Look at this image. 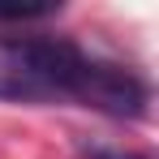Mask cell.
Masks as SVG:
<instances>
[{"mask_svg":"<svg viewBox=\"0 0 159 159\" xmlns=\"http://www.w3.org/2000/svg\"><path fill=\"white\" fill-rule=\"evenodd\" d=\"M0 99L78 103L116 120H142L151 107V86L133 69L103 60L69 39L0 34Z\"/></svg>","mask_w":159,"mask_h":159,"instance_id":"1","label":"cell"},{"mask_svg":"<svg viewBox=\"0 0 159 159\" xmlns=\"http://www.w3.org/2000/svg\"><path fill=\"white\" fill-rule=\"evenodd\" d=\"M52 13L56 4H0V22H43Z\"/></svg>","mask_w":159,"mask_h":159,"instance_id":"2","label":"cell"},{"mask_svg":"<svg viewBox=\"0 0 159 159\" xmlns=\"http://www.w3.org/2000/svg\"><path fill=\"white\" fill-rule=\"evenodd\" d=\"M82 159H146V155H138V151H112V146H86Z\"/></svg>","mask_w":159,"mask_h":159,"instance_id":"3","label":"cell"}]
</instances>
